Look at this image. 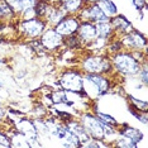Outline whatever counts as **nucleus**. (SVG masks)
Listing matches in <instances>:
<instances>
[{
    "label": "nucleus",
    "mask_w": 148,
    "mask_h": 148,
    "mask_svg": "<svg viewBox=\"0 0 148 148\" xmlns=\"http://www.w3.org/2000/svg\"><path fill=\"white\" fill-rule=\"evenodd\" d=\"M76 66L84 73H101V75L112 76L114 73L110 56L104 53H94L82 51L79 55Z\"/></svg>",
    "instance_id": "nucleus-1"
},
{
    "label": "nucleus",
    "mask_w": 148,
    "mask_h": 148,
    "mask_svg": "<svg viewBox=\"0 0 148 148\" xmlns=\"http://www.w3.org/2000/svg\"><path fill=\"white\" fill-rule=\"evenodd\" d=\"M116 81L112 76L101 73H84V91L87 94L89 100H99L100 97L114 91Z\"/></svg>",
    "instance_id": "nucleus-2"
},
{
    "label": "nucleus",
    "mask_w": 148,
    "mask_h": 148,
    "mask_svg": "<svg viewBox=\"0 0 148 148\" xmlns=\"http://www.w3.org/2000/svg\"><path fill=\"white\" fill-rule=\"evenodd\" d=\"M110 61L113 65L114 73L119 76L120 79H133L139 72L142 62H139L133 53L127 49L110 56Z\"/></svg>",
    "instance_id": "nucleus-3"
},
{
    "label": "nucleus",
    "mask_w": 148,
    "mask_h": 148,
    "mask_svg": "<svg viewBox=\"0 0 148 148\" xmlns=\"http://www.w3.org/2000/svg\"><path fill=\"white\" fill-rule=\"evenodd\" d=\"M56 84L69 94L79 95L84 90V72L77 66H69L60 71Z\"/></svg>",
    "instance_id": "nucleus-4"
},
{
    "label": "nucleus",
    "mask_w": 148,
    "mask_h": 148,
    "mask_svg": "<svg viewBox=\"0 0 148 148\" xmlns=\"http://www.w3.org/2000/svg\"><path fill=\"white\" fill-rule=\"evenodd\" d=\"M14 23L16 25L18 36L25 41L39 38L42 33L45 32V29L48 27L45 19L38 18V16H33V18L28 19H18Z\"/></svg>",
    "instance_id": "nucleus-5"
},
{
    "label": "nucleus",
    "mask_w": 148,
    "mask_h": 148,
    "mask_svg": "<svg viewBox=\"0 0 148 148\" xmlns=\"http://www.w3.org/2000/svg\"><path fill=\"white\" fill-rule=\"evenodd\" d=\"M77 119L82 124V127L85 128L90 138L97 140H104L103 123L100 122V119L96 116L95 113L91 112L90 109L82 110V112H79V114H77Z\"/></svg>",
    "instance_id": "nucleus-6"
},
{
    "label": "nucleus",
    "mask_w": 148,
    "mask_h": 148,
    "mask_svg": "<svg viewBox=\"0 0 148 148\" xmlns=\"http://www.w3.org/2000/svg\"><path fill=\"white\" fill-rule=\"evenodd\" d=\"M14 129L22 133L24 137L29 139V142L33 147H43V143L39 140L38 130H37L34 119L32 116H28L27 114L22 116H18L14 119Z\"/></svg>",
    "instance_id": "nucleus-7"
},
{
    "label": "nucleus",
    "mask_w": 148,
    "mask_h": 148,
    "mask_svg": "<svg viewBox=\"0 0 148 148\" xmlns=\"http://www.w3.org/2000/svg\"><path fill=\"white\" fill-rule=\"evenodd\" d=\"M38 39L46 53H60L63 51V37L57 33L53 27H47Z\"/></svg>",
    "instance_id": "nucleus-8"
},
{
    "label": "nucleus",
    "mask_w": 148,
    "mask_h": 148,
    "mask_svg": "<svg viewBox=\"0 0 148 148\" xmlns=\"http://www.w3.org/2000/svg\"><path fill=\"white\" fill-rule=\"evenodd\" d=\"M127 51H147V37L143 32L133 28L130 32L119 37Z\"/></svg>",
    "instance_id": "nucleus-9"
},
{
    "label": "nucleus",
    "mask_w": 148,
    "mask_h": 148,
    "mask_svg": "<svg viewBox=\"0 0 148 148\" xmlns=\"http://www.w3.org/2000/svg\"><path fill=\"white\" fill-rule=\"evenodd\" d=\"M80 21H87L92 23H99V22H106L109 21V16L101 10V8L99 6L97 3L94 4H86L84 8L80 10L77 14Z\"/></svg>",
    "instance_id": "nucleus-10"
},
{
    "label": "nucleus",
    "mask_w": 148,
    "mask_h": 148,
    "mask_svg": "<svg viewBox=\"0 0 148 148\" xmlns=\"http://www.w3.org/2000/svg\"><path fill=\"white\" fill-rule=\"evenodd\" d=\"M80 25V19L77 15H71V14H67L65 15V18L62 19L58 24H56L53 28L56 29L57 33H60L63 38L72 34H76L77 29H79Z\"/></svg>",
    "instance_id": "nucleus-11"
},
{
    "label": "nucleus",
    "mask_w": 148,
    "mask_h": 148,
    "mask_svg": "<svg viewBox=\"0 0 148 148\" xmlns=\"http://www.w3.org/2000/svg\"><path fill=\"white\" fill-rule=\"evenodd\" d=\"M77 36L81 39L84 47H86L90 45L91 42H94L96 39V27L95 23L92 22H87V21H80V25L77 29Z\"/></svg>",
    "instance_id": "nucleus-12"
},
{
    "label": "nucleus",
    "mask_w": 148,
    "mask_h": 148,
    "mask_svg": "<svg viewBox=\"0 0 148 148\" xmlns=\"http://www.w3.org/2000/svg\"><path fill=\"white\" fill-rule=\"evenodd\" d=\"M109 22H110V24H112L114 32H115V34L118 37L125 34V33L130 32L134 28L133 23L130 22L124 14H120V13H118V14L112 16V18L109 19Z\"/></svg>",
    "instance_id": "nucleus-13"
},
{
    "label": "nucleus",
    "mask_w": 148,
    "mask_h": 148,
    "mask_svg": "<svg viewBox=\"0 0 148 148\" xmlns=\"http://www.w3.org/2000/svg\"><path fill=\"white\" fill-rule=\"evenodd\" d=\"M118 134H122V136L130 138V139H132L133 142H136L138 146H139V143L144 139V133L139 129V128L129 125V124H127V123L119 124V127H118Z\"/></svg>",
    "instance_id": "nucleus-14"
},
{
    "label": "nucleus",
    "mask_w": 148,
    "mask_h": 148,
    "mask_svg": "<svg viewBox=\"0 0 148 148\" xmlns=\"http://www.w3.org/2000/svg\"><path fill=\"white\" fill-rule=\"evenodd\" d=\"M48 96H49V100H51L52 105H65L66 104V105H69L70 108L75 109V103L69 97V92L60 89V87L58 89H55V90H51Z\"/></svg>",
    "instance_id": "nucleus-15"
},
{
    "label": "nucleus",
    "mask_w": 148,
    "mask_h": 148,
    "mask_svg": "<svg viewBox=\"0 0 148 148\" xmlns=\"http://www.w3.org/2000/svg\"><path fill=\"white\" fill-rule=\"evenodd\" d=\"M55 1L61 6V9L66 14L71 15H77L80 10L86 5L84 0H55Z\"/></svg>",
    "instance_id": "nucleus-16"
},
{
    "label": "nucleus",
    "mask_w": 148,
    "mask_h": 148,
    "mask_svg": "<svg viewBox=\"0 0 148 148\" xmlns=\"http://www.w3.org/2000/svg\"><path fill=\"white\" fill-rule=\"evenodd\" d=\"M67 128H69L71 132L75 134V136L80 139V142H81V147H82V144L87 142V140L90 139V136L87 134V132L85 130V128L82 127V124L79 122V119H77V116L75 118H72L71 120H69L67 123H65Z\"/></svg>",
    "instance_id": "nucleus-17"
},
{
    "label": "nucleus",
    "mask_w": 148,
    "mask_h": 148,
    "mask_svg": "<svg viewBox=\"0 0 148 148\" xmlns=\"http://www.w3.org/2000/svg\"><path fill=\"white\" fill-rule=\"evenodd\" d=\"M95 27H96V37L97 38H101L104 41L109 42L110 39L118 37L115 34V32H114V29H113V27L110 24L109 21L95 23Z\"/></svg>",
    "instance_id": "nucleus-18"
},
{
    "label": "nucleus",
    "mask_w": 148,
    "mask_h": 148,
    "mask_svg": "<svg viewBox=\"0 0 148 148\" xmlns=\"http://www.w3.org/2000/svg\"><path fill=\"white\" fill-rule=\"evenodd\" d=\"M65 15H67V14L61 9V6H60V5L55 1V0H53L52 9H51V12L48 13V15L46 16L45 21L47 22L48 27H55L56 24H58V23L61 22L63 18H65Z\"/></svg>",
    "instance_id": "nucleus-19"
},
{
    "label": "nucleus",
    "mask_w": 148,
    "mask_h": 148,
    "mask_svg": "<svg viewBox=\"0 0 148 148\" xmlns=\"http://www.w3.org/2000/svg\"><path fill=\"white\" fill-rule=\"evenodd\" d=\"M63 49H67L69 52H73V53H81L85 47H84L81 39L79 38L77 34H72L69 37L63 38Z\"/></svg>",
    "instance_id": "nucleus-20"
},
{
    "label": "nucleus",
    "mask_w": 148,
    "mask_h": 148,
    "mask_svg": "<svg viewBox=\"0 0 148 148\" xmlns=\"http://www.w3.org/2000/svg\"><path fill=\"white\" fill-rule=\"evenodd\" d=\"M9 136H10V148H32L28 138L15 130L14 128L9 130Z\"/></svg>",
    "instance_id": "nucleus-21"
},
{
    "label": "nucleus",
    "mask_w": 148,
    "mask_h": 148,
    "mask_svg": "<svg viewBox=\"0 0 148 148\" xmlns=\"http://www.w3.org/2000/svg\"><path fill=\"white\" fill-rule=\"evenodd\" d=\"M52 5H53V0H38L37 4L34 5V8H33L34 15L38 16V18L46 19V16L51 12Z\"/></svg>",
    "instance_id": "nucleus-22"
},
{
    "label": "nucleus",
    "mask_w": 148,
    "mask_h": 148,
    "mask_svg": "<svg viewBox=\"0 0 148 148\" xmlns=\"http://www.w3.org/2000/svg\"><path fill=\"white\" fill-rule=\"evenodd\" d=\"M0 8L3 12V16H4V22L6 23H14L19 19V15L14 9L12 8V5H9L5 0H0Z\"/></svg>",
    "instance_id": "nucleus-23"
},
{
    "label": "nucleus",
    "mask_w": 148,
    "mask_h": 148,
    "mask_svg": "<svg viewBox=\"0 0 148 148\" xmlns=\"http://www.w3.org/2000/svg\"><path fill=\"white\" fill-rule=\"evenodd\" d=\"M127 101H128V105L134 108V109L138 110V112L148 113V103H147V100L139 99V97H136L134 95H132V94H128L127 95Z\"/></svg>",
    "instance_id": "nucleus-24"
},
{
    "label": "nucleus",
    "mask_w": 148,
    "mask_h": 148,
    "mask_svg": "<svg viewBox=\"0 0 148 148\" xmlns=\"http://www.w3.org/2000/svg\"><path fill=\"white\" fill-rule=\"evenodd\" d=\"M97 4H99V6L101 8V10L105 13L109 18H112V16H114L115 14L119 13L118 5L113 1V0H97Z\"/></svg>",
    "instance_id": "nucleus-25"
},
{
    "label": "nucleus",
    "mask_w": 148,
    "mask_h": 148,
    "mask_svg": "<svg viewBox=\"0 0 148 148\" xmlns=\"http://www.w3.org/2000/svg\"><path fill=\"white\" fill-rule=\"evenodd\" d=\"M112 147L116 148H138V144L136 142H133L130 138H128L122 134H118L116 138L114 139V142L112 143Z\"/></svg>",
    "instance_id": "nucleus-26"
},
{
    "label": "nucleus",
    "mask_w": 148,
    "mask_h": 148,
    "mask_svg": "<svg viewBox=\"0 0 148 148\" xmlns=\"http://www.w3.org/2000/svg\"><path fill=\"white\" fill-rule=\"evenodd\" d=\"M124 47H123V43L120 41L119 37H115V38L110 39L109 42L106 43V47H105V53L108 56H113L115 53L123 51Z\"/></svg>",
    "instance_id": "nucleus-27"
},
{
    "label": "nucleus",
    "mask_w": 148,
    "mask_h": 148,
    "mask_svg": "<svg viewBox=\"0 0 148 148\" xmlns=\"http://www.w3.org/2000/svg\"><path fill=\"white\" fill-rule=\"evenodd\" d=\"M49 114V108L46 106L41 100L34 103L32 110H31V115L32 118H46Z\"/></svg>",
    "instance_id": "nucleus-28"
},
{
    "label": "nucleus",
    "mask_w": 148,
    "mask_h": 148,
    "mask_svg": "<svg viewBox=\"0 0 148 148\" xmlns=\"http://www.w3.org/2000/svg\"><path fill=\"white\" fill-rule=\"evenodd\" d=\"M136 77H137L138 82H139L142 86H144V87L148 86V67H147V62L142 63V67H140L139 72L137 73Z\"/></svg>",
    "instance_id": "nucleus-29"
},
{
    "label": "nucleus",
    "mask_w": 148,
    "mask_h": 148,
    "mask_svg": "<svg viewBox=\"0 0 148 148\" xmlns=\"http://www.w3.org/2000/svg\"><path fill=\"white\" fill-rule=\"evenodd\" d=\"M0 148H10V136L3 127H0Z\"/></svg>",
    "instance_id": "nucleus-30"
},
{
    "label": "nucleus",
    "mask_w": 148,
    "mask_h": 148,
    "mask_svg": "<svg viewBox=\"0 0 148 148\" xmlns=\"http://www.w3.org/2000/svg\"><path fill=\"white\" fill-rule=\"evenodd\" d=\"M134 8L137 9V12L139 13V15L146 14L147 12V0H132Z\"/></svg>",
    "instance_id": "nucleus-31"
},
{
    "label": "nucleus",
    "mask_w": 148,
    "mask_h": 148,
    "mask_svg": "<svg viewBox=\"0 0 148 148\" xmlns=\"http://www.w3.org/2000/svg\"><path fill=\"white\" fill-rule=\"evenodd\" d=\"M37 1H38V0H19V5H21L22 12L27 10V9H33L34 5L37 4Z\"/></svg>",
    "instance_id": "nucleus-32"
},
{
    "label": "nucleus",
    "mask_w": 148,
    "mask_h": 148,
    "mask_svg": "<svg viewBox=\"0 0 148 148\" xmlns=\"http://www.w3.org/2000/svg\"><path fill=\"white\" fill-rule=\"evenodd\" d=\"M5 116H6V109L4 106H0V123L4 120Z\"/></svg>",
    "instance_id": "nucleus-33"
},
{
    "label": "nucleus",
    "mask_w": 148,
    "mask_h": 148,
    "mask_svg": "<svg viewBox=\"0 0 148 148\" xmlns=\"http://www.w3.org/2000/svg\"><path fill=\"white\" fill-rule=\"evenodd\" d=\"M8 43H10L9 38H6V37H4V36L0 34V45H8Z\"/></svg>",
    "instance_id": "nucleus-34"
},
{
    "label": "nucleus",
    "mask_w": 148,
    "mask_h": 148,
    "mask_svg": "<svg viewBox=\"0 0 148 148\" xmlns=\"http://www.w3.org/2000/svg\"><path fill=\"white\" fill-rule=\"evenodd\" d=\"M8 62H9V60L6 58V57H1V56H0V66H4Z\"/></svg>",
    "instance_id": "nucleus-35"
},
{
    "label": "nucleus",
    "mask_w": 148,
    "mask_h": 148,
    "mask_svg": "<svg viewBox=\"0 0 148 148\" xmlns=\"http://www.w3.org/2000/svg\"><path fill=\"white\" fill-rule=\"evenodd\" d=\"M85 4H94V3H97V0H84Z\"/></svg>",
    "instance_id": "nucleus-36"
},
{
    "label": "nucleus",
    "mask_w": 148,
    "mask_h": 148,
    "mask_svg": "<svg viewBox=\"0 0 148 148\" xmlns=\"http://www.w3.org/2000/svg\"><path fill=\"white\" fill-rule=\"evenodd\" d=\"M4 21V16H3V12H1V8H0V22Z\"/></svg>",
    "instance_id": "nucleus-37"
},
{
    "label": "nucleus",
    "mask_w": 148,
    "mask_h": 148,
    "mask_svg": "<svg viewBox=\"0 0 148 148\" xmlns=\"http://www.w3.org/2000/svg\"><path fill=\"white\" fill-rule=\"evenodd\" d=\"M3 86H4V84H3L1 81H0V89H3Z\"/></svg>",
    "instance_id": "nucleus-38"
}]
</instances>
